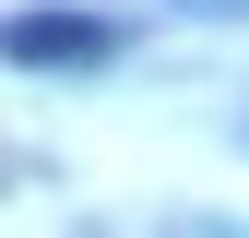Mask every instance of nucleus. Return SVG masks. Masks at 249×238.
I'll return each instance as SVG.
<instances>
[{"label": "nucleus", "instance_id": "nucleus-1", "mask_svg": "<svg viewBox=\"0 0 249 238\" xmlns=\"http://www.w3.org/2000/svg\"><path fill=\"white\" fill-rule=\"evenodd\" d=\"M12 60H107L95 12H12Z\"/></svg>", "mask_w": 249, "mask_h": 238}]
</instances>
